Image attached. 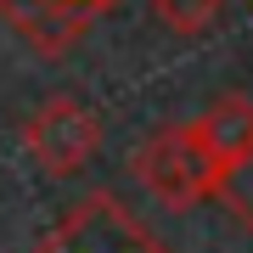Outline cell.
Masks as SVG:
<instances>
[{
	"label": "cell",
	"mask_w": 253,
	"mask_h": 253,
	"mask_svg": "<svg viewBox=\"0 0 253 253\" xmlns=\"http://www.w3.org/2000/svg\"><path fill=\"white\" fill-rule=\"evenodd\" d=\"M129 169H135V180L152 191L158 203L197 208L203 197H214V169H219V163L203 146L197 124H169V129H158V135H146L135 146Z\"/></svg>",
	"instance_id": "6da1fadb"
},
{
	"label": "cell",
	"mask_w": 253,
	"mask_h": 253,
	"mask_svg": "<svg viewBox=\"0 0 253 253\" xmlns=\"http://www.w3.org/2000/svg\"><path fill=\"white\" fill-rule=\"evenodd\" d=\"M28 253H169V248H163L118 197L96 191V197L73 203L62 214V225L51 236H40Z\"/></svg>",
	"instance_id": "7a4b0ae2"
},
{
	"label": "cell",
	"mask_w": 253,
	"mask_h": 253,
	"mask_svg": "<svg viewBox=\"0 0 253 253\" xmlns=\"http://www.w3.org/2000/svg\"><path fill=\"white\" fill-rule=\"evenodd\" d=\"M96 141H101L96 113L84 107V101H73V96H51V101H40V107L23 118V146H28V158H34L51 180L79 174L84 163H90Z\"/></svg>",
	"instance_id": "3957f363"
},
{
	"label": "cell",
	"mask_w": 253,
	"mask_h": 253,
	"mask_svg": "<svg viewBox=\"0 0 253 253\" xmlns=\"http://www.w3.org/2000/svg\"><path fill=\"white\" fill-rule=\"evenodd\" d=\"M191 124H197L203 146L214 152V163H231V158L253 152V101L248 96H219L214 107L203 118H191Z\"/></svg>",
	"instance_id": "277c9868"
},
{
	"label": "cell",
	"mask_w": 253,
	"mask_h": 253,
	"mask_svg": "<svg viewBox=\"0 0 253 253\" xmlns=\"http://www.w3.org/2000/svg\"><path fill=\"white\" fill-rule=\"evenodd\" d=\"M214 197L225 203V214L242 231H253V152H242V158L214 169Z\"/></svg>",
	"instance_id": "5b68a950"
},
{
	"label": "cell",
	"mask_w": 253,
	"mask_h": 253,
	"mask_svg": "<svg viewBox=\"0 0 253 253\" xmlns=\"http://www.w3.org/2000/svg\"><path fill=\"white\" fill-rule=\"evenodd\" d=\"M152 17L169 23L174 34H186V40H203L208 28L225 17V0H152Z\"/></svg>",
	"instance_id": "8992f818"
}]
</instances>
